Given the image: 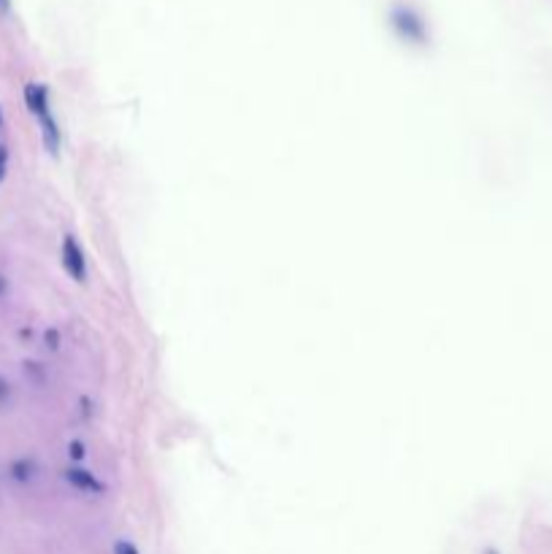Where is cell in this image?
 I'll list each match as a JSON object with an SVG mask.
<instances>
[{
	"instance_id": "cell-6",
	"label": "cell",
	"mask_w": 552,
	"mask_h": 554,
	"mask_svg": "<svg viewBox=\"0 0 552 554\" xmlns=\"http://www.w3.org/2000/svg\"><path fill=\"white\" fill-rule=\"evenodd\" d=\"M114 554H138V549L130 541H117L114 544Z\"/></svg>"
},
{
	"instance_id": "cell-7",
	"label": "cell",
	"mask_w": 552,
	"mask_h": 554,
	"mask_svg": "<svg viewBox=\"0 0 552 554\" xmlns=\"http://www.w3.org/2000/svg\"><path fill=\"white\" fill-rule=\"evenodd\" d=\"M6 168H8V149L0 144V181L6 179Z\"/></svg>"
},
{
	"instance_id": "cell-10",
	"label": "cell",
	"mask_w": 552,
	"mask_h": 554,
	"mask_svg": "<svg viewBox=\"0 0 552 554\" xmlns=\"http://www.w3.org/2000/svg\"><path fill=\"white\" fill-rule=\"evenodd\" d=\"M8 8H11V0H0V14H8Z\"/></svg>"
},
{
	"instance_id": "cell-12",
	"label": "cell",
	"mask_w": 552,
	"mask_h": 554,
	"mask_svg": "<svg viewBox=\"0 0 552 554\" xmlns=\"http://www.w3.org/2000/svg\"><path fill=\"white\" fill-rule=\"evenodd\" d=\"M0 128H3V111H0Z\"/></svg>"
},
{
	"instance_id": "cell-2",
	"label": "cell",
	"mask_w": 552,
	"mask_h": 554,
	"mask_svg": "<svg viewBox=\"0 0 552 554\" xmlns=\"http://www.w3.org/2000/svg\"><path fill=\"white\" fill-rule=\"evenodd\" d=\"M25 103H28V108H30V114L35 119L52 114V111H49V90H46L44 84H38V81H30V84L25 87Z\"/></svg>"
},
{
	"instance_id": "cell-3",
	"label": "cell",
	"mask_w": 552,
	"mask_h": 554,
	"mask_svg": "<svg viewBox=\"0 0 552 554\" xmlns=\"http://www.w3.org/2000/svg\"><path fill=\"white\" fill-rule=\"evenodd\" d=\"M65 476V482L70 484V487H76V489H82V492H93V495H100L103 492V484L97 482L95 476L90 473V471H84V468H68L63 473Z\"/></svg>"
},
{
	"instance_id": "cell-11",
	"label": "cell",
	"mask_w": 552,
	"mask_h": 554,
	"mask_svg": "<svg viewBox=\"0 0 552 554\" xmlns=\"http://www.w3.org/2000/svg\"><path fill=\"white\" fill-rule=\"evenodd\" d=\"M3 290H6V281H3V279H0V293H3Z\"/></svg>"
},
{
	"instance_id": "cell-9",
	"label": "cell",
	"mask_w": 552,
	"mask_h": 554,
	"mask_svg": "<svg viewBox=\"0 0 552 554\" xmlns=\"http://www.w3.org/2000/svg\"><path fill=\"white\" fill-rule=\"evenodd\" d=\"M6 397H8V384L0 379V400H6Z\"/></svg>"
},
{
	"instance_id": "cell-5",
	"label": "cell",
	"mask_w": 552,
	"mask_h": 554,
	"mask_svg": "<svg viewBox=\"0 0 552 554\" xmlns=\"http://www.w3.org/2000/svg\"><path fill=\"white\" fill-rule=\"evenodd\" d=\"M68 455H70V459H84V444L82 441H70V446H68Z\"/></svg>"
},
{
	"instance_id": "cell-1",
	"label": "cell",
	"mask_w": 552,
	"mask_h": 554,
	"mask_svg": "<svg viewBox=\"0 0 552 554\" xmlns=\"http://www.w3.org/2000/svg\"><path fill=\"white\" fill-rule=\"evenodd\" d=\"M60 260L63 268L68 270V276L73 281H84L87 279V262H84V249L76 244L73 235H65L63 238V252H60Z\"/></svg>"
},
{
	"instance_id": "cell-4",
	"label": "cell",
	"mask_w": 552,
	"mask_h": 554,
	"mask_svg": "<svg viewBox=\"0 0 552 554\" xmlns=\"http://www.w3.org/2000/svg\"><path fill=\"white\" fill-rule=\"evenodd\" d=\"M38 125H41V138H44V146H46V152L57 157V152H60V144H63V135H60V128H57V119H55L52 114H46V117H41V119H38Z\"/></svg>"
},
{
	"instance_id": "cell-8",
	"label": "cell",
	"mask_w": 552,
	"mask_h": 554,
	"mask_svg": "<svg viewBox=\"0 0 552 554\" xmlns=\"http://www.w3.org/2000/svg\"><path fill=\"white\" fill-rule=\"evenodd\" d=\"M44 338H46V346H49V349H57V344H60V333H57V330H46Z\"/></svg>"
}]
</instances>
